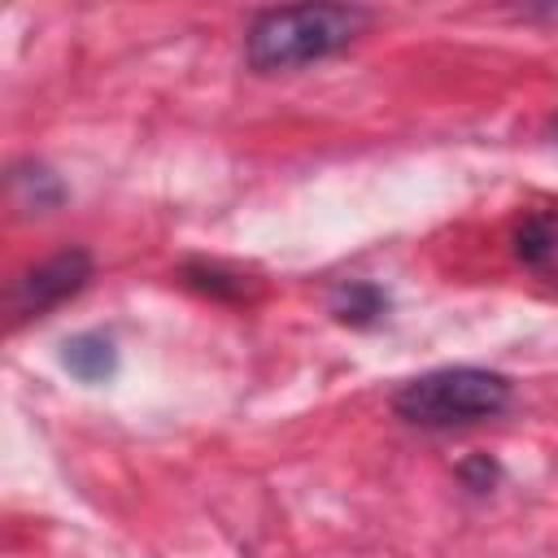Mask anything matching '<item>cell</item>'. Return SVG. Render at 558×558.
Here are the masks:
<instances>
[{"mask_svg": "<svg viewBox=\"0 0 558 558\" xmlns=\"http://www.w3.org/2000/svg\"><path fill=\"white\" fill-rule=\"evenodd\" d=\"M371 13L357 4H288L266 9L244 31V61L257 74L296 70L349 48L366 31Z\"/></svg>", "mask_w": 558, "mask_h": 558, "instance_id": "cell-1", "label": "cell"}, {"mask_svg": "<svg viewBox=\"0 0 558 558\" xmlns=\"http://www.w3.org/2000/svg\"><path fill=\"white\" fill-rule=\"evenodd\" d=\"M510 405V379L484 366H440L405 379L392 392V410L414 427H462L493 418Z\"/></svg>", "mask_w": 558, "mask_h": 558, "instance_id": "cell-2", "label": "cell"}, {"mask_svg": "<svg viewBox=\"0 0 558 558\" xmlns=\"http://www.w3.org/2000/svg\"><path fill=\"white\" fill-rule=\"evenodd\" d=\"M92 279V253L87 248H57L52 257H44L39 266L22 270L9 288V314L22 318H39L52 305H61L65 296L83 292V283Z\"/></svg>", "mask_w": 558, "mask_h": 558, "instance_id": "cell-3", "label": "cell"}, {"mask_svg": "<svg viewBox=\"0 0 558 558\" xmlns=\"http://www.w3.org/2000/svg\"><path fill=\"white\" fill-rule=\"evenodd\" d=\"M61 366L78 384H109L118 375V349L105 331H78L61 344Z\"/></svg>", "mask_w": 558, "mask_h": 558, "instance_id": "cell-4", "label": "cell"}, {"mask_svg": "<svg viewBox=\"0 0 558 558\" xmlns=\"http://www.w3.org/2000/svg\"><path fill=\"white\" fill-rule=\"evenodd\" d=\"M327 310L349 327H371V323H379L388 314V296L366 279H344V283L331 288Z\"/></svg>", "mask_w": 558, "mask_h": 558, "instance_id": "cell-5", "label": "cell"}, {"mask_svg": "<svg viewBox=\"0 0 558 558\" xmlns=\"http://www.w3.org/2000/svg\"><path fill=\"white\" fill-rule=\"evenodd\" d=\"M9 183H13V196H17V205H26V209H52V205L65 196V187L57 183V174H52L48 166H39V161L13 166Z\"/></svg>", "mask_w": 558, "mask_h": 558, "instance_id": "cell-6", "label": "cell"}, {"mask_svg": "<svg viewBox=\"0 0 558 558\" xmlns=\"http://www.w3.org/2000/svg\"><path fill=\"white\" fill-rule=\"evenodd\" d=\"M183 279H187L192 288H201V292H214V296H244V279H240V275H227V270L205 266V262L187 266Z\"/></svg>", "mask_w": 558, "mask_h": 558, "instance_id": "cell-7", "label": "cell"}, {"mask_svg": "<svg viewBox=\"0 0 558 558\" xmlns=\"http://www.w3.org/2000/svg\"><path fill=\"white\" fill-rule=\"evenodd\" d=\"M554 135H558V126H554Z\"/></svg>", "mask_w": 558, "mask_h": 558, "instance_id": "cell-8", "label": "cell"}]
</instances>
